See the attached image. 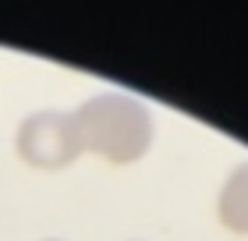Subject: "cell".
<instances>
[{
  "mask_svg": "<svg viewBox=\"0 0 248 241\" xmlns=\"http://www.w3.org/2000/svg\"><path fill=\"white\" fill-rule=\"evenodd\" d=\"M71 117L82 153L89 149L110 163H135L153 145V113L135 96L99 93L82 103Z\"/></svg>",
  "mask_w": 248,
  "mask_h": 241,
  "instance_id": "6da1fadb",
  "label": "cell"
},
{
  "mask_svg": "<svg viewBox=\"0 0 248 241\" xmlns=\"http://www.w3.org/2000/svg\"><path fill=\"white\" fill-rule=\"evenodd\" d=\"M82 153L75 131V117L61 110H43L21 121L18 128V156L25 163L39 170H61L75 163V156Z\"/></svg>",
  "mask_w": 248,
  "mask_h": 241,
  "instance_id": "7a4b0ae2",
  "label": "cell"
},
{
  "mask_svg": "<svg viewBox=\"0 0 248 241\" xmlns=\"http://www.w3.org/2000/svg\"><path fill=\"white\" fill-rule=\"evenodd\" d=\"M220 224L234 234H248V160L227 174L220 188Z\"/></svg>",
  "mask_w": 248,
  "mask_h": 241,
  "instance_id": "3957f363",
  "label": "cell"
}]
</instances>
